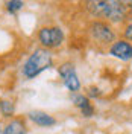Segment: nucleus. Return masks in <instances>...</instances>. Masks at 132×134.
Segmentation results:
<instances>
[{
	"mask_svg": "<svg viewBox=\"0 0 132 134\" xmlns=\"http://www.w3.org/2000/svg\"><path fill=\"white\" fill-rule=\"evenodd\" d=\"M53 64V58L49 49H37L32 52V55L26 59V63L23 64V76L26 79H33L35 76H38L41 72L47 70L49 67Z\"/></svg>",
	"mask_w": 132,
	"mask_h": 134,
	"instance_id": "1",
	"label": "nucleus"
},
{
	"mask_svg": "<svg viewBox=\"0 0 132 134\" xmlns=\"http://www.w3.org/2000/svg\"><path fill=\"white\" fill-rule=\"evenodd\" d=\"M88 32H90L93 41H96L100 46H111L117 40V32L112 27L111 23H108L105 20H93L88 26Z\"/></svg>",
	"mask_w": 132,
	"mask_h": 134,
	"instance_id": "2",
	"label": "nucleus"
},
{
	"mask_svg": "<svg viewBox=\"0 0 132 134\" xmlns=\"http://www.w3.org/2000/svg\"><path fill=\"white\" fill-rule=\"evenodd\" d=\"M38 40L44 49H56L64 41V32L58 26H46L40 29Z\"/></svg>",
	"mask_w": 132,
	"mask_h": 134,
	"instance_id": "3",
	"label": "nucleus"
},
{
	"mask_svg": "<svg viewBox=\"0 0 132 134\" xmlns=\"http://www.w3.org/2000/svg\"><path fill=\"white\" fill-rule=\"evenodd\" d=\"M58 73L62 78V82L70 92H79L81 90V81H79V76L76 73V69L71 63H64L58 67Z\"/></svg>",
	"mask_w": 132,
	"mask_h": 134,
	"instance_id": "4",
	"label": "nucleus"
},
{
	"mask_svg": "<svg viewBox=\"0 0 132 134\" xmlns=\"http://www.w3.org/2000/svg\"><path fill=\"white\" fill-rule=\"evenodd\" d=\"M108 55L114 57V58L120 59V61H131L132 59V43L124 40V38H117L108 47Z\"/></svg>",
	"mask_w": 132,
	"mask_h": 134,
	"instance_id": "5",
	"label": "nucleus"
},
{
	"mask_svg": "<svg viewBox=\"0 0 132 134\" xmlns=\"http://www.w3.org/2000/svg\"><path fill=\"white\" fill-rule=\"evenodd\" d=\"M109 6L106 21L111 25H118L128 18V8L123 5V0H106Z\"/></svg>",
	"mask_w": 132,
	"mask_h": 134,
	"instance_id": "6",
	"label": "nucleus"
},
{
	"mask_svg": "<svg viewBox=\"0 0 132 134\" xmlns=\"http://www.w3.org/2000/svg\"><path fill=\"white\" fill-rule=\"evenodd\" d=\"M85 11L94 18H103L106 21L108 14H109V6H108L106 0H83L82 2Z\"/></svg>",
	"mask_w": 132,
	"mask_h": 134,
	"instance_id": "7",
	"label": "nucleus"
},
{
	"mask_svg": "<svg viewBox=\"0 0 132 134\" xmlns=\"http://www.w3.org/2000/svg\"><path fill=\"white\" fill-rule=\"evenodd\" d=\"M27 116H29V119L32 120L35 125H38V126H47L49 128V126H53L56 124L55 117L47 114L46 111H41V110H32V111L27 113Z\"/></svg>",
	"mask_w": 132,
	"mask_h": 134,
	"instance_id": "8",
	"label": "nucleus"
},
{
	"mask_svg": "<svg viewBox=\"0 0 132 134\" xmlns=\"http://www.w3.org/2000/svg\"><path fill=\"white\" fill-rule=\"evenodd\" d=\"M27 128H26L23 119H12L8 125L5 126L2 134H26Z\"/></svg>",
	"mask_w": 132,
	"mask_h": 134,
	"instance_id": "9",
	"label": "nucleus"
},
{
	"mask_svg": "<svg viewBox=\"0 0 132 134\" xmlns=\"http://www.w3.org/2000/svg\"><path fill=\"white\" fill-rule=\"evenodd\" d=\"M71 100H73V104L79 110H82V108H85V107L91 105L90 98H88L87 94H81V93H73V94H71Z\"/></svg>",
	"mask_w": 132,
	"mask_h": 134,
	"instance_id": "10",
	"label": "nucleus"
},
{
	"mask_svg": "<svg viewBox=\"0 0 132 134\" xmlns=\"http://www.w3.org/2000/svg\"><path fill=\"white\" fill-rule=\"evenodd\" d=\"M0 113L5 117H11L14 114V104L11 100H0Z\"/></svg>",
	"mask_w": 132,
	"mask_h": 134,
	"instance_id": "11",
	"label": "nucleus"
},
{
	"mask_svg": "<svg viewBox=\"0 0 132 134\" xmlns=\"http://www.w3.org/2000/svg\"><path fill=\"white\" fill-rule=\"evenodd\" d=\"M23 6H25V3L21 0H9L8 3H6V9L11 14H15L17 11H20Z\"/></svg>",
	"mask_w": 132,
	"mask_h": 134,
	"instance_id": "12",
	"label": "nucleus"
},
{
	"mask_svg": "<svg viewBox=\"0 0 132 134\" xmlns=\"http://www.w3.org/2000/svg\"><path fill=\"white\" fill-rule=\"evenodd\" d=\"M122 35H123L124 40H128V41L132 43V21H129L128 25L123 27V31H122Z\"/></svg>",
	"mask_w": 132,
	"mask_h": 134,
	"instance_id": "13",
	"label": "nucleus"
},
{
	"mask_svg": "<svg viewBox=\"0 0 132 134\" xmlns=\"http://www.w3.org/2000/svg\"><path fill=\"white\" fill-rule=\"evenodd\" d=\"M81 113H82L83 117H93L94 116V107H93V104L88 105V107H85V108H82Z\"/></svg>",
	"mask_w": 132,
	"mask_h": 134,
	"instance_id": "14",
	"label": "nucleus"
},
{
	"mask_svg": "<svg viewBox=\"0 0 132 134\" xmlns=\"http://www.w3.org/2000/svg\"><path fill=\"white\" fill-rule=\"evenodd\" d=\"M100 94H102V93H100V90L97 87H90V88H88V93H87L88 98H94V96H100Z\"/></svg>",
	"mask_w": 132,
	"mask_h": 134,
	"instance_id": "15",
	"label": "nucleus"
},
{
	"mask_svg": "<svg viewBox=\"0 0 132 134\" xmlns=\"http://www.w3.org/2000/svg\"><path fill=\"white\" fill-rule=\"evenodd\" d=\"M123 5L128 9H132V0H123Z\"/></svg>",
	"mask_w": 132,
	"mask_h": 134,
	"instance_id": "16",
	"label": "nucleus"
}]
</instances>
